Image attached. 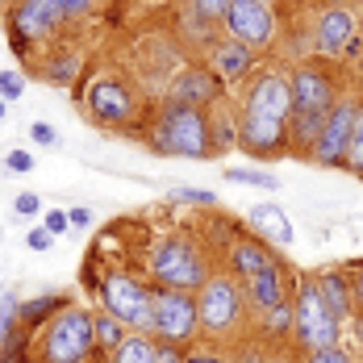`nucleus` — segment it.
Instances as JSON below:
<instances>
[{"instance_id": "obj_1", "label": "nucleus", "mask_w": 363, "mask_h": 363, "mask_svg": "<svg viewBox=\"0 0 363 363\" xmlns=\"http://www.w3.org/2000/svg\"><path fill=\"white\" fill-rule=\"evenodd\" d=\"M143 134L155 155H176V159H209L213 155V117H209V109H196V105L163 101V109L146 121Z\"/></svg>"}, {"instance_id": "obj_2", "label": "nucleus", "mask_w": 363, "mask_h": 363, "mask_svg": "<svg viewBox=\"0 0 363 363\" xmlns=\"http://www.w3.org/2000/svg\"><path fill=\"white\" fill-rule=\"evenodd\" d=\"M143 267L155 289H184V292H196L213 276L209 255H205V247L192 234H163V238H155Z\"/></svg>"}, {"instance_id": "obj_3", "label": "nucleus", "mask_w": 363, "mask_h": 363, "mask_svg": "<svg viewBox=\"0 0 363 363\" xmlns=\"http://www.w3.org/2000/svg\"><path fill=\"white\" fill-rule=\"evenodd\" d=\"M34 363H105L92 338V309L63 305L34 334Z\"/></svg>"}, {"instance_id": "obj_4", "label": "nucleus", "mask_w": 363, "mask_h": 363, "mask_svg": "<svg viewBox=\"0 0 363 363\" xmlns=\"http://www.w3.org/2000/svg\"><path fill=\"white\" fill-rule=\"evenodd\" d=\"M88 284H92L105 313H113L125 330L150 334V296H155L150 280H143L130 267H105L101 276H88Z\"/></svg>"}, {"instance_id": "obj_5", "label": "nucleus", "mask_w": 363, "mask_h": 363, "mask_svg": "<svg viewBox=\"0 0 363 363\" xmlns=\"http://www.w3.org/2000/svg\"><path fill=\"white\" fill-rule=\"evenodd\" d=\"M196 318H201V338H221L234 334L247 318V292L242 280L230 272H213L196 289Z\"/></svg>"}, {"instance_id": "obj_6", "label": "nucleus", "mask_w": 363, "mask_h": 363, "mask_svg": "<svg viewBox=\"0 0 363 363\" xmlns=\"http://www.w3.org/2000/svg\"><path fill=\"white\" fill-rule=\"evenodd\" d=\"M338 318L330 313L326 296L318 289V276H301L296 280V301H292V342L301 351H322L338 347Z\"/></svg>"}, {"instance_id": "obj_7", "label": "nucleus", "mask_w": 363, "mask_h": 363, "mask_svg": "<svg viewBox=\"0 0 363 363\" xmlns=\"http://www.w3.org/2000/svg\"><path fill=\"white\" fill-rule=\"evenodd\" d=\"M150 338L172 347H196L201 318H196V292L184 289H155L150 296Z\"/></svg>"}, {"instance_id": "obj_8", "label": "nucleus", "mask_w": 363, "mask_h": 363, "mask_svg": "<svg viewBox=\"0 0 363 363\" xmlns=\"http://www.w3.org/2000/svg\"><path fill=\"white\" fill-rule=\"evenodd\" d=\"M84 109L92 121L101 125H134L138 109H143V96L121 79V75H92L84 84Z\"/></svg>"}, {"instance_id": "obj_9", "label": "nucleus", "mask_w": 363, "mask_h": 363, "mask_svg": "<svg viewBox=\"0 0 363 363\" xmlns=\"http://www.w3.org/2000/svg\"><path fill=\"white\" fill-rule=\"evenodd\" d=\"M221 26H225V38H234L251 50H267L276 42V13L263 0H230Z\"/></svg>"}, {"instance_id": "obj_10", "label": "nucleus", "mask_w": 363, "mask_h": 363, "mask_svg": "<svg viewBox=\"0 0 363 363\" xmlns=\"http://www.w3.org/2000/svg\"><path fill=\"white\" fill-rule=\"evenodd\" d=\"M355 113H359V101H351V96H342V101L330 109L326 125H322V134H318V143L309 146V155H305L313 167H338V163H342L351 125H355Z\"/></svg>"}, {"instance_id": "obj_11", "label": "nucleus", "mask_w": 363, "mask_h": 363, "mask_svg": "<svg viewBox=\"0 0 363 363\" xmlns=\"http://www.w3.org/2000/svg\"><path fill=\"white\" fill-rule=\"evenodd\" d=\"M63 17L50 0H9V30H13V42L26 50V42H46V38L59 34Z\"/></svg>"}, {"instance_id": "obj_12", "label": "nucleus", "mask_w": 363, "mask_h": 363, "mask_svg": "<svg viewBox=\"0 0 363 363\" xmlns=\"http://www.w3.org/2000/svg\"><path fill=\"white\" fill-rule=\"evenodd\" d=\"M242 113L247 117H267V121H284L292 117V84L276 72L251 75V88L242 96Z\"/></svg>"}, {"instance_id": "obj_13", "label": "nucleus", "mask_w": 363, "mask_h": 363, "mask_svg": "<svg viewBox=\"0 0 363 363\" xmlns=\"http://www.w3.org/2000/svg\"><path fill=\"white\" fill-rule=\"evenodd\" d=\"M221 88H225V84L209 72V63H188V67L172 79L167 101H172V105H196V109H209V105H218L221 101Z\"/></svg>"}, {"instance_id": "obj_14", "label": "nucleus", "mask_w": 363, "mask_h": 363, "mask_svg": "<svg viewBox=\"0 0 363 363\" xmlns=\"http://www.w3.org/2000/svg\"><path fill=\"white\" fill-rule=\"evenodd\" d=\"M238 146L251 159H272L289 146V125L284 121H267V117H238Z\"/></svg>"}, {"instance_id": "obj_15", "label": "nucleus", "mask_w": 363, "mask_h": 363, "mask_svg": "<svg viewBox=\"0 0 363 363\" xmlns=\"http://www.w3.org/2000/svg\"><path fill=\"white\" fill-rule=\"evenodd\" d=\"M289 84H292V113H330L334 105H338L330 75L318 72V67H301V72H292Z\"/></svg>"}, {"instance_id": "obj_16", "label": "nucleus", "mask_w": 363, "mask_h": 363, "mask_svg": "<svg viewBox=\"0 0 363 363\" xmlns=\"http://www.w3.org/2000/svg\"><path fill=\"white\" fill-rule=\"evenodd\" d=\"M209 72L218 75L221 84H242L255 75V50L234 42V38H218L209 46Z\"/></svg>"}, {"instance_id": "obj_17", "label": "nucleus", "mask_w": 363, "mask_h": 363, "mask_svg": "<svg viewBox=\"0 0 363 363\" xmlns=\"http://www.w3.org/2000/svg\"><path fill=\"white\" fill-rule=\"evenodd\" d=\"M247 221H251V230H255V238H259V242H272V247H292V238H296L289 213H284L280 205H272V201H259L251 213H247Z\"/></svg>"}, {"instance_id": "obj_18", "label": "nucleus", "mask_w": 363, "mask_h": 363, "mask_svg": "<svg viewBox=\"0 0 363 363\" xmlns=\"http://www.w3.org/2000/svg\"><path fill=\"white\" fill-rule=\"evenodd\" d=\"M242 292H247V305H255L259 313L284 305V301H289V289H284V272H280V263H272V267H263V272L247 276V280H242Z\"/></svg>"}, {"instance_id": "obj_19", "label": "nucleus", "mask_w": 363, "mask_h": 363, "mask_svg": "<svg viewBox=\"0 0 363 363\" xmlns=\"http://www.w3.org/2000/svg\"><path fill=\"white\" fill-rule=\"evenodd\" d=\"M355 42V17L338 4H330L326 13L318 17V50L322 55H342Z\"/></svg>"}, {"instance_id": "obj_20", "label": "nucleus", "mask_w": 363, "mask_h": 363, "mask_svg": "<svg viewBox=\"0 0 363 363\" xmlns=\"http://www.w3.org/2000/svg\"><path fill=\"white\" fill-rule=\"evenodd\" d=\"M272 263H280V259L267 251V242H259V238H238L230 247V276H238V280H247V276L272 267Z\"/></svg>"}, {"instance_id": "obj_21", "label": "nucleus", "mask_w": 363, "mask_h": 363, "mask_svg": "<svg viewBox=\"0 0 363 363\" xmlns=\"http://www.w3.org/2000/svg\"><path fill=\"white\" fill-rule=\"evenodd\" d=\"M63 305H72L63 292H42V296H30V301H17V326L26 334H38Z\"/></svg>"}, {"instance_id": "obj_22", "label": "nucleus", "mask_w": 363, "mask_h": 363, "mask_svg": "<svg viewBox=\"0 0 363 363\" xmlns=\"http://www.w3.org/2000/svg\"><path fill=\"white\" fill-rule=\"evenodd\" d=\"M318 289H322V296H326V305H330V313H334L338 322L355 313V301H351L347 272H322V276H318Z\"/></svg>"}, {"instance_id": "obj_23", "label": "nucleus", "mask_w": 363, "mask_h": 363, "mask_svg": "<svg viewBox=\"0 0 363 363\" xmlns=\"http://www.w3.org/2000/svg\"><path fill=\"white\" fill-rule=\"evenodd\" d=\"M155 355H159V342H155L150 334L130 330V334L117 342V351L105 355V363H155Z\"/></svg>"}, {"instance_id": "obj_24", "label": "nucleus", "mask_w": 363, "mask_h": 363, "mask_svg": "<svg viewBox=\"0 0 363 363\" xmlns=\"http://www.w3.org/2000/svg\"><path fill=\"white\" fill-rule=\"evenodd\" d=\"M130 330L121 326L113 313H105V309H92V338H96V351H101V359L109 355V351H117V342L125 338Z\"/></svg>"}, {"instance_id": "obj_25", "label": "nucleus", "mask_w": 363, "mask_h": 363, "mask_svg": "<svg viewBox=\"0 0 363 363\" xmlns=\"http://www.w3.org/2000/svg\"><path fill=\"white\" fill-rule=\"evenodd\" d=\"M0 363H34V334L17 326L13 334L0 338Z\"/></svg>"}, {"instance_id": "obj_26", "label": "nucleus", "mask_w": 363, "mask_h": 363, "mask_svg": "<svg viewBox=\"0 0 363 363\" xmlns=\"http://www.w3.org/2000/svg\"><path fill=\"white\" fill-rule=\"evenodd\" d=\"M338 167L351 172V176H363V105L355 113V125H351V138H347V155H342Z\"/></svg>"}, {"instance_id": "obj_27", "label": "nucleus", "mask_w": 363, "mask_h": 363, "mask_svg": "<svg viewBox=\"0 0 363 363\" xmlns=\"http://www.w3.org/2000/svg\"><path fill=\"white\" fill-rule=\"evenodd\" d=\"M225 180L230 184H251V188H259V192H276V188H280V176L255 172V167H225Z\"/></svg>"}, {"instance_id": "obj_28", "label": "nucleus", "mask_w": 363, "mask_h": 363, "mask_svg": "<svg viewBox=\"0 0 363 363\" xmlns=\"http://www.w3.org/2000/svg\"><path fill=\"white\" fill-rule=\"evenodd\" d=\"M38 163H34V155L26 150V146H13L4 159H0V176H30Z\"/></svg>"}, {"instance_id": "obj_29", "label": "nucleus", "mask_w": 363, "mask_h": 363, "mask_svg": "<svg viewBox=\"0 0 363 363\" xmlns=\"http://www.w3.org/2000/svg\"><path fill=\"white\" fill-rule=\"evenodd\" d=\"M42 75H46L50 84H72L75 75H79V55H59V59H50V67H42Z\"/></svg>"}, {"instance_id": "obj_30", "label": "nucleus", "mask_w": 363, "mask_h": 363, "mask_svg": "<svg viewBox=\"0 0 363 363\" xmlns=\"http://www.w3.org/2000/svg\"><path fill=\"white\" fill-rule=\"evenodd\" d=\"M167 201H176V205H213V192H209V188L180 184V188H172V192H167Z\"/></svg>"}, {"instance_id": "obj_31", "label": "nucleus", "mask_w": 363, "mask_h": 363, "mask_svg": "<svg viewBox=\"0 0 363 363\" xmlns=\"http://www.w3.org/2000/svg\"><path fill=\"white\" fill-rule=\"evenodd\" d=\"M263 330H267V334H284V330H292V301L267 309V313H263Z\"/></svg>"}, {"instance_id": "obj_32", "label": "nucleus", "mask_w": 363, "mask_h": 363, "mask_svg": "<svg viewBox=\"0 0 363 363\" xmlns=\"http://www.w3.org/2000/svg\"><path fill=\"white\" fill-rule=\"evenodd\" d=\"M188 9H192V17H201V21H225L230 0H188Z\"/></svg>"}, {"instance_id": "obj_33", "label": "nucleus", "mask_w": 363, "mask_h": 363, "mask_svg": "<svg viewBox=\"0 0 363 363\" xmlns=\"http://www.w3.org/2000/svg\"><path fill=\"white\" fill-rule=\"evenodd\" d=\"M230 146H238V121H213V155L221 150H230Z\"/></svg>"}, {"instance_id": "obj_34", "label": "nucleus", "mask_w": 363, "mask_h": 363, "mask_svg": "<svg viewBox=\"0 0 363 363\" xmlns=\"http://www.w3.org/2000/svg\"><path fill=\"white\" fill-rule=\"evenodd\" d=\"M50 4L59 9L63 21H79V17H88V13L96 9V0H50Z\"/></svg>"}, {"instance_id": "obj_35", "label": "nucleus", "mask_w": 363, "mask_h": 363, "mask_svg": "<svg viewBox=\"0 0 363 363\" xmlns=\"http://www.w3.org/2000/svg\"><path fill=\"white\" fill-rule=\"evenodd\" d=\"M0 96H4V101H21V96H26V75L21 72H0Z\"/></svg>"}, {"instance_id": "obj_36", "label": "nucleus", "mask_w": 363, "mask_h": 363, "mask_svg": "<svg viewBox=\"0 0 363 363\" xmlns=\"http://www.w3.org/2000/svg\"><path fill=\"white\" fill-rule=\"evenodd\" d=\"M301 363H355V359H351V351H342V347H322V351H305Z\"/></svg>"}, {"instance_id": "obj_37", "label": "nucleus", "mask_w": 363, "mask_h": 363, "mask_svg": "<svg viewBox=\"0 0 363 363\" xmlns=\"http://www.w3.org/2000/svg\"><path fill=\"white\" fill-rule=\"evenodd\" d=\"M42 225H46V234L63 238V234L72 230V218H67V209H46V213H42Z\"/></svg>"}, {"instance_id": "obj_38", "label": "nucleus", "mask_w": 363, "mask_h": 363, "mask_svg": "<svg viewBox=\"0 0 363 363\" xmlns=\"http://www.w3.org/2000/svg\"><path fill=\"white\" fill-rule=\"evenodd\" d=\"M13 213H17V218H38V213H42V196L17 192V196H13Z\"/></svg>"}, {"instance_id": "obj_39", "label": "nucleus", "mask_w": 363, "mask_h": 363, "mask_svg": "<svg viewBox=\"0 0 363 363\" xmlns=\"http://www.w3.org/2000/svg\"><path fill=\"white\" fill-rule=\"evenodd\" d=\"M30 143L34 146H59V130L50 121H34L30 125Z\"/></svg>"}, {"instance_id": "obj_40", "label": "nucleus", "mask_w": 363, "mask_h": 363, "mask_svg": "<svg viewBox=\"0 0 363 363\" xmlns=\"http://www.w3.org/2000/svg\"><path fill=\"white\" fill-rule=\"evenodd\" d=\"M26 247L30 251H50L55 247V234H46V225H34V230H26Z\"/></svg>"}, {"instance_id": "obj_41", "label": "nucleus", "mask_w": 363, "mask_h": 363, "mask_svg": "<svg viewBox=\"0 0 363 363\" xmlns=\"http://www.w3.org/2000/svg\"><path fill=\"white\" fill-rule=\"evenodd\" d=\"M347 284H351V301H355V309H363V259L347 272Z\"/></svg>"}, {"instance_id": "obj_42", "label": "nucleus", "mask_w": 363, "mask_h": 363, "mask_svg": "<svg viewBox=\"0 0 363 363\" xmlns=\"http://www.w3.org/2000/svg\"><path fill=\"white\" fill-rule=\"evenodd\" d=\"M184 359H188V351H184V347L159 342V355H155V363H184Z\"/></svg>"}, {"instance_id": "obj_43", "label": "nucleus", "mask_w": 363, "mask_h": 363, "mask_svg": "<svg viewBox=\"0 0 363 363\" xmlns=\"http://www.w3.org/2000/svg\"><path fill=\"white\" fill-rule=\"evenodd\" d=\"M184 363H230L221 351H201V347H188V359Z\"/></svg>"}, {"instance_id": "obj_44", "label": "nucleus", "mask_w": 363, "mask_h": 363, "mask_svg": "<svg viewBox=\"0 0 363 363\" xmlns=\"http://www.w3.org/2000/svg\"><path fill=\"white\" fill-rule=\"evenodd\" d=\"M67 218H72V225H75V230H88V225H92V209L75 205V209H67Z\"/></svg>"}, {"instance_id": "obj_45", "label": "nucleus", "mask_w": 363, "mask_h": 363, "mask_svg": "<svg viewBox=\"0 0 363 363\" xmlns=\"http://www.w3.org/2000/svg\"><path fill=\"white\" fill-rule=\"evenodd\" d=\"M351 318H355V342H359V347H363V309H355Z\"/></svg>"}, {"instance_id": "obj_46", "label": "nucleus", "mask_w": 363, "mask_h": 363, "mask_svg": "<svg viewBox=\"0 0 363 363\" xmlns=\"http://www.w3.org/2000/svg\"><path fill=\"white\" fill-rule=\"evenodd\" d=\"M263 363H301L296 355H289V351H280V355H272V359H263Z\"/></svg>"}, {"instance_id": "obj_47", "label": "nucleus", "mask_w": 363, "mask_h": 363, "mask_svg": "<svg viewBox=\"0 0 363 363\" xmlns=\"http://www.w3.org/2000/svg\"><path fill=\"white\" fill-rule=\"evenodd\" d=\"M4 113H9V101H4V96H0V121H4Z\"/></svg>"}, {"instance_id": "obj_48", "label": "nucleus", "mask_w": 363, "mask_h": 363, "mask_svg": "<svg viewBox=\"0 0 363 363\" xmlns=\"http://www.w3.org/2000/svg\"><path fill=\"white\" fill-rule=\"evenodd\" d=\"M159 4H167V0H159Z\"/></svg>"}, {"instance_id": "obj_49", "label": "nucleus", "mask_w": 363, "mask_h": 363, "mask_svg": "<svg viewBox=\"0 0 363 363\" xmlns=\"http://www.w3.org/2000/svg\"><path fill=\"white\" fill-rule=\"evenodd\" d=\"M263 4H272V0H263Z\"/></svg>"}, {"instance_id": "obj_50", "label": "nucleus", "mask_w": 363, "mask_h": 363, "mask_svg": "<svg viewBox=\"0 0 363 363\" xmlns=\"http://www.w3.org/2000/svg\"><path fill=\"white\" fill-rule=\"evenodd\" d=\"M0 4H9V0H0Z\"/></svg>"}]
</instances>
